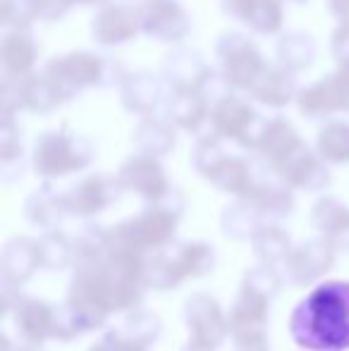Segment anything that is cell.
Returning <instances> with one entry per match:
<instances>
[{"label":"cell","instance_id":"obj_25","mask_svg":"<svg viewBox=\"0 0 349 351\" xmlns=\"http://www.w3.org/2000/svg\"><path fill=\"white\" fill-rule=\"evenodd\" d=\"M41 265L38 258V244L27 237L12 239L5 246L3 254V273H5V285H22L32 278L34 270Z\"/></svg>","mask_w":349,"mask_h":351},{"label":"cell","instance_id":"obj_1","mask_svg":"<svg viewBox=\"0 0 349 351\" xmlns=\"http://www.w3.org/2000/svg\"><path fill=\"white\" fill-rule=\"evenodd\" d=\"M289 332L306 351L349 349V282H326L316 287L292 311Z\"/></svg>","mask_w":349,"mask_h":351},{"label":"cell","instance_id":"obj_26","mask_svg":"<svg viewBox=\"0 0 349 351\" xmlns=\"http://www.w3.org/2000/svg\"><path fill=\"white\" fill-rule=\"evenodd\" d=\"M134 143L139 146V153L163 158L175 148V125L170 120H160L156 115L141 117V122L134 130Z\"/></svg>","mask_w":349,"mask_h":351},{"label":"cell","instance_id":"obj_12","mask_svg":"<svg viewBox=\"0 0 349 351\" xmlns=\"http://www.w3.org/2000/svg\"><path fill=\"white\" fill-rule=\"evenodd\" d=\"M163 82L170 91H208L213 79L218 77L213 67L201 58V53L189 48H177L163 62Z\"/></svg>","mask_w":349,"mask_h":351},{"label":"cell","instance_id":"obj_32","mask_svg":"<svg viewBox=\"0 0 349 351\" xmlns=\"http://www.w3.org/2000/svg\"><path fill=\"white\" fill-rule=\"evenodd\" d=\"M38 17L34 0H0V22L3 27H29L32 19Z\"/></svg>","mask_w":349,"mask_h":351},{"label":"cell","instance_id":"obj_2","mask_svg":"<svg viewBox=\"0 0 349 351\" xmlns=\"http://www.w3.org/2000/svg\"><path fill=\"white\" fill-rule=\"evenodd\" d=\"M182 208H184V201H182L180 191L170 186V191L160 201H154L136 217L122 220L117 227H112L108 232V239L115 241V244L130 246L134 251H141V254L149 249H163L173 239Z\"/></svg>","mask_w":349,"mask_h":351},{"label":"cell","instance_id":"obj_4","mask_svg":"<svg viewBox=\"0 0 349 351\" xmlns=\"http://www.w3.org/2000/svg\"><path fill=\"white\" fill-rule=\"evenodd\" d=\"M93 160V143L70 130H48L34 143V170L43 180H60L86 170Z\"/></svg>","mask_w":349,"mask_h":351},{"label":"cell","instance_id":"obj_14","mask_svg":"<svg viewBox=\"0 0 349 351\" xmlns=\"http://www.w3.org/2000/svg\"><path fill=\"white\" fill-rule=\"evenodd\" d=\"M335 246L326 239H309L304 244L294 246L289 256L285 258V273L294 285H309L328 273L335 263Z\"/></svg>","mask_w":349,"mask_h":351},{"label":"cell","instance_id":"obj_11","mask_svg":"<svg viewBox=\"0 0 349 351\" xmlns=\"http://www.w3.org/2000/svg\"><path fill=\"white\" fill-rule=\"evenodd\" d=\"M117 182L122 189L134 191L136 196L146 201H160L170 191V182L165 177V170L160 160L149 153H136L122 162L117 172Z\"/></svg>","mask_w":349,"mask_h":351},{"label":"cell","instance_id":"obj_27","mask_svg":"<svg viewBox=\"0 0 349 351\" xmlns=\"http://www.w3.org/2000/svg\"><path fill=\"white\" fill-rule=\"evenodd\" d=\"M318 46L311 34L304 32H287L278 41V62L292 72H302L313 65Z\"/></svg>","mask_w":349,"mask_h":351},{"label":"cell","instance_id":"obj_16","mask_svg":"<svg viewBox=\"0 0 349 351\" xmlns=\"http://www.w3.org/2000/svg\"><path fill=\"white\" fill-rule=\"evenodd\" d=\"M91 34L101 46H122L141 34L139 8L122 3H106L91 22Z\"/></svg>","mask_w":349,"mask_h":351},{"label":"cell","instance_id":"obj_33","mask_svg":"<svg viewBox=\"0 0 349 351\" xmlns=\"http://www.w3.org/2000/svg\"><path fill=\"white\" fill-rule=\"evenodd\" d=\"M0 153H3L5 167L14 160H22V130L14 122V115H3L0 127Z\"/></svg>","mask_w":349,"mask_h":351},{"label":"cell","instance_id":"obj_19","mask_svg":"<svg viewBox=\"0 0 349 351\" xmlns=\"http://www.w3.org/2000/svg\"><path fill=\"white\" fill-rule=\"evenodd\" d=\"M122 106L134 115H154L163 98V77L151 72H127L120 84Z\"/></svg>","mask_w":349,"mask_h":351},{"label":"cell","instance_id":"obj_7","mask_svg":"<svg viewBox=\"0 0 349 351\" xmlns=\"http://www.w3.org/2000/svg\"><path fill=\"white\" fill-rule=\"evenodd\" d=\"M208 122L213 134H218L220 139L237 141L239 146L254 151L265 120L254 110V106L249 101L234 96V93H223L210 106Z\"/></svg>","mask_w":349,"mask_h":351},{"label":"cell","instance_id":"obj_8","mask_svg":"<svg viewBox=\"0 0 349 351\" xmlns=\"http://www.w3.org/2000/svg\"><path fill=\"white\" fill-rule=\"evenodd\" d=\"M191 351H213L230 332V318H225L220 304L210 294H194L184 306Z\"/></svg>","mask_w":349,"mask_h":351},{"label":"cell","instance_id":"obj_38","mask_svg":"<svg viewBox=\"0 0 349 351\" xmlns=\"http://www.w3.org/2000/svg\"><path fill=\"white\" fill-rule=\"evenodd\" d=\"M232 337H234V351H268V347H270L265 328L234 332Z\"/></svg>","mask_w":349,"mask_h":351},{"label":"cell","instance_id":"obj_37","mask_svg":"<svg viewBox=\"0 0 349 351\" xmlns=\"http://www.w3.org/2000/svg\"><path fill=\"white\" fill-rule=\"evenodd\" d=\"M330 51H333V58H335L337 67L349 65V19H340L337 29L333 32Z\"/></svg>","mask_w":349,"mask_h":351},{"label":"cell","instance_id":"obj_21","mask_svg":"<svg viewBox=\"0 0 349 351\" xmlns=\"http://www.w3.org/2000/svg\"><path fill=\"white\" fill-rule=\"evenodd\" d=\"M249 96L256 98L258 103L270 108H285L292 101H297V72L287 70L285 65H265L261 77L256 79Z\"/></svg>","mask_w":349,"mask_h":351},{"label":"cell","instance_id":"obj_29","mask_svg":"<svg viewBox=\"0 0 349 351\" xmlns=\"http://www.w3.org/2000/svg\"><path fill=\"white\" fill-rule=\"evenodd\" d=\"M316 151L328 165H347L349 162V122L333 120L318 132Z\"/></svg>","mask_w":349,"mask_h":351},{"label":"cell","instance_id":"obj_36","mask_svg":"<svg viewBox=\"0 0 349 351\" xmlns=\"http://www.w3.org/2000/svg\"><path fill=\"white\" fill-rule=\"evenodd\" d=\"M88 351H146V347L144 342L127 335L125 330H117V332H108L101 342L93 344Z\"/></svg>","mask_w":349,"mask_h":351},{"label":"cell","instance_id":"obj_10","mask_svg":"<svg viewBox=\"0 0 349 351\" xmlns=\"http://www.w3.org/2000/svg\"><path fill=\"white\" fill-rule=\"evenodd\" d=\"M139 17L141 32L160 43H182L191 32V17L180 0H144Z\"/></svg>","mask_w":349,"mask_h":351},{"label":"cell","instance_id":"obj_5","mask_svg":"<svg viewBox=\"0 0 349 351\" xmlns=\"http://www.w3.org/2000/svg\"><path fill=\"white\" fill-rule=\"evenodd\" d=\"M213 249L204 241H186V244H168L160 249L154 261L146 263V280L156 289H170L182 285L186 278H201L215 263Z\"/></svg>","mask_w":349,"mask_h":351},{"label":"cell","instance_id":"obj_20","mask_svg":"<svg viewBox=\"0 0 349 351\" xmlns=\"http://www.w3.org/2000/svg\"><path fill=\"white\" fill-rule=\"evenodd\" d=\"M14 325L27 342L41 344L43 339L58 335V311L46 301L19 299L14 311Z\"/></svg>","mask_w":349,"mask_h":351},{"label":"cell","instance_id":"obj_35","mask_svg":"<svg viewBox=\"0 0 349 351\" xmlns=\"http://www.w3.org/2000/svg\"><path fill=\"white\" fill-rule=\"evenodd\" d=\"M38 10V19H46V22H56V19L65 17L70 12V8L75 5H98L103 8L110 0H34Z\"/></svg>","mask_w":349,"mask_h":351},{"label":"cell","instance_id":"obj_3","mask_svg":"<svg viewBox=\"0 0 349 351\" xmlns=\"http://www.w3.org/2000/svg\"><path fill=\"white\" fill-rule=\"evenodd\" d=\"M43 72L60 84L67 98H75L80 91L91 86H115V84L120 86L122 79L127 77V70L120 62L88 51H75L53 58L43 67Z\"/></svg>","mask_w":349,"mask_h":351},{"label":"cell","instance_id":"obj_39","mask_svg":"<svg viewBox=\"0 0 349 351\" xmlns=\"http://www.w3.org/2000/svg\"><path fill=\"white\" fill-rule=\"evenodd\" d=\"M328 10L337 19H349V0H328Z\"/></svg>","mask_w":349,"mask_h":351},{"label":"cell","instance_id":"obj_24","mask_svg":"<svg viewBox=\"0 0 349 351\" xmlns=\"http://www.w3.org/2000/svg\"><path fill=\"white\" fill-rule=\"evenodd\" d=\"M210 117V98L204 91H170L168 120L184 132H199Z\"/></svg>","mask_w":349,"mask_h":351},{"label":"cell","instance_id":"obj_34","mask_svg":"<svg viewBox=\"0 0 349 351\" xmlns=\"http://www.w3.org/2000/svg\"><path fill=\"white\" fill-rule=\"evenodd\" d=\"M125 330L127 335H132L134 339H139V342L149 344L154 342L156 337H158L160 332V320L156 318L154 313H149V311H134V313L127 318L125 323Z\"/></svg>","mask_w":349,"mask_h":351},{"label":"cell","instance_id":"obj_22","mask_svg":"<svg viewBox=\"0 0 349 351\" xmlns=\"http://www.w3.org/2000/svg\"><path fill=\"white\" fill-rule=\"evenodd\" d=\"M302 136L294 130V125L285 117H273V120L263 122V130L258 134L256 148L254 151L261 153V158L268 162L270 167L278 165L280 160L289 156L292 151H297L302 146Z\"/></svg>","mask_w":349,"mask_h":351},{"label":"cell","instance_id":"obj_41","mask_svg":"<svg viewBox=\"0 0 349 351\" xmlns=\"http://www.w3.org/2000/svg\"><path fill=\"white\" fill-rule=\"evenodd\" d=\"M294 3H304V0H294Z\"/></svg>","mask_w":349,"mask_h":351},{"label":"cell","instance_id":"obj_13","mask_svg":"<svg viewBox=\"0 0 349 351\" xmlns=\"http://www.w3.org/2000/svg\"><path fill=\"white\" fill-rule=\"evenodd\" d=\"M328 162L318 156V151L313 153L306 143L289 153L285 160H280L278 165H273L275 175L292 189H306V191H318L323 186L330 184V172H328Z\"/></svg>","mask_w":349,"mask_h":351},{"label":"cell","instance_id":"obj_17","mask_svg":"<svg viewBox=\"0 0 349 351\" xmlns=\"http://www.w3.org/2000/svg\"><path fill=\"white\" fill-rule=\"evenodd\" d=\"M223 10L263 36L278 34L285 24L282 0H223Z\"/></svg>","mask_w":349,"mask_h":351},{"label":"cell","instance_id":"obj_23","mask_svg":"<svg viewBox=\"0 0 349 351\" xmlns=\"http://www.w3.org/2000/svg\"><path fill=\"white\" fill-rule=\"evenodd\" d=\"M313 227L337 251H349V208L337 199H318L311 210Z\"/></svg>","mask_w":349,"mask_h":351},{"label":"cell","instance_id":"obj_6","mask_svg":"<svg viewBox=\"0 0 349 351\" xmlns=\"http://www.w3.org/2000/svg\"><path fill=\"white\" fill-rule=\"evenodd\" d=\"M215 53H218L220 77H223L225 86L237 88V91H249L268 65L256 43L239 32L223 34L215 46Z\"/></svg>","mask_w":349,"mask_h":351},{"label":"cell","instance_id":"obj_28","mask_svg":"<svg viewBox=\"0 0 349 351\" xmlns=\"http://www.w3.org/2000/svg\"><path fill=\"white\" fill-rule=\"evenodd\" d=\"M24 210H27V217L32 220V225L36 227H56L62 217L70 215L65 206V196L53 191L48 184L29 196Z\"/></svg>","mask_w":349,"mask_h":351},{"label":"cell","instance_id":"obj_9","mask_svg":"<svg viewBox=\"0 0 349 351\" xmlns=\"http://www.w3.org/2000/svg\"><path fill=\"white\" fill-rule=\"evenodd\" d=\"M299 112L311 120L330 117L335 112H349V65L337 67L333 74L321 77L297 96Z\"/></svg>","mask_w":349,"mask_h":351},{"label":"cell","instance_id":"obj_18","mask_svg":"<svg viewBox=\"0 0 349 351\" xmlns=\"http://www.w3.org/2000/svg\"><path fill=\"white\" fill-rule=\"evenodd\" d=\"M38 60V46L29 27H12L3 36L0 46V62H3L5 77L22 79L29 77Z\"/></svg>","mask_w":349,"mask_h":351},{"label":"cell","instance_id":"obj_15","mask_svg":"<svg viewBox=\"0 0 349 351\" xmlns=\"http://www.w3.org/2000/svg\"><path fill=\"white\" fill-rule=\"evenodd\" d=\"M120 189L122 186L117 182V177L112 180L108 175H88L77 182V184H72L62 196H65V206L70 215L93 217L106 210L117 199V191Z\"/></svg>","mask_w":349,"mask_h":351},{"label":"cell","instance_id":"obj_31","mask_svg":"<svg viewBox=\"0 0 349 351\" xmlns=\"http://www.w3.org/2000/svg\"><path fill=\"white\" fill-rule=\"evenodd\" d=\"M36 244H38V258H41L43 268L60 270L65 265L75 263V241L67 234H62V232L51 230Z\"/></svg>","mask_w":349,"mask_h":351},{"label":"cell","instance_id":"obj_40","mask_svg":"<svg viewBox=\"0 0 349 351\" xmlns=\"http://www.w3.org/2000/svg\"><path fill=\"white\" fill-rule=\"evenodd\" d=\"M17 351H43V349H38L36 344H29V347H17Z\"/></svg>","mask_w":349,"mask_h":351},{"label":"cell","instance_id":"obj_30","mask_svg":"<svg viewBox=\"0 0 349 351\" xmlns=\"http://www.w3.org/2000/svg\"><path fill=\"white\" fill-rule=\"evenodd\" d=\"M252 239H254V254L261 258L263 265H270V268H273L275 263H285V258H287L289 251H292L289 234L275 225L261 227Z\"/></svg>","mask_w":349,"mask_h":351}]
</instances>
